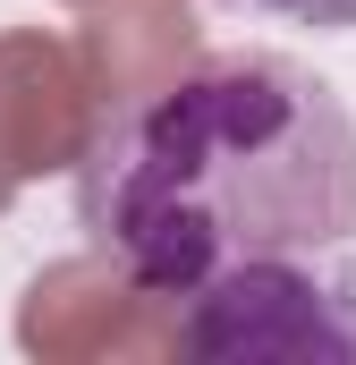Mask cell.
I'll return each mask as SVG.
<instances>
[{
  "instance_id": "6da1fadb",
  "label": "cell",
  "mask_w": 356,
  "mask_h": 365,
  "mask_svg": "<svg viewBox=\"0 0 356 365\" xmlns=\"http://www.w3.org/2000/svg\"><path fill=\"white\" fill-rule=\"evenodd\" d=\"M77 212L93 247L178 297L263 255L348 247L356 110L288 51H204L85 153Z\"/></svg>"
},
{
  "instance_id": "7a4b0ae2",
  "label": "cell",
  "mask_w": 356,
  "mask_h": 365,
  "mask_svg": "<svg viewBox=\"0 0 356 365\" xmlns=\"http://www.w3.org/2000/svg\"><path fill=\"white\" fill-rule=\"evenodd\" d=\"M187 357L356 365V264H340V247H323V255H263V264L204 280L187 297Z\"/></svg>"
},
{
  "instance_id": "3957f363",
  "label": "cell",
  "mask_w": 356,
  "mask_h": 365,
  "mask_svg": "<svg viewBox=\"0 0 356 365\" xmlns=\"http://www.w3.org/2000/svg\"><path fill=\"white\" fill-rule=\"evenodd\" d=\"M17 349L34 365H153L187 357V297L153 289L127 255L85 247L26 280L17 297Z\"/></svg>"
},
{
  "instance_id": "277c9868",
  "label": "cell",
  "mask_w": 356,
  "mask_h": 365,
  "mask_svg": "<svg viewBox=\"0 0 356 365\" xmlns=\"http://www.w3.org/2000/svg\"><path fill=\"white\" fill-rule=\"evenodd\" d=\"M93 145H102V102L77 43L43 26H9L0 34V212L34 179L85 170Z\"/></svg>"
},
{
  "instance_id": "5b68a950",
  "label": "cell",
  "mask_w": 356,
  "mask_h": 365,
  "mask_svg": "<svg viewBox=\"0 0 356 365\" xmlns=\"http://www.w3.org/2000/svg\"><path fill=\"white\" fill-rule=\"evenodd\" d=\"M68 43H77V60L93 77L102 136H110L119 119L162 102L204 60V17H195V0H85Z\"/></svg>"
},
{
  "instance_id": "8992f818",
  "label": "cell",
  "mask_w": 356,
  "mask_h": 365,
  "mask_svg": "<svg viewBox=\"0 0 356 365\" xmlns=\"http://www.w3.org/2000/svg\"><path fill=\"white\" fill-rule=\"evenodd\" d=\"M271 17H297V26H323V34H356V0H255Z\"/></svg>"
},
{
  "instance_id": "52a82bcc",
  "label": "cell",
  "mask_w": 356,
  "mask_h": 365,
  "mask_svg": "<svg viewBox=\"0 0 356 365\" xmlns=\"http://www.w3.org/2000/svg\"><path fill=\"white\" fill-rule=\"evenodd\" d=\"M60 9H85V0H60Z\"/></svg>"
}]
</instances>
